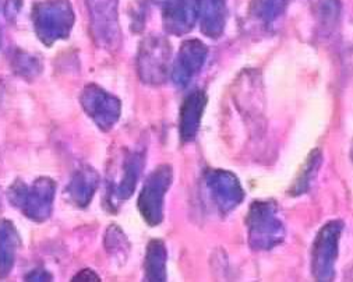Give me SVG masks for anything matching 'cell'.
Returning <instances> with one entry per match:
<instances>
[{"label":"cell","mask_w":353,"mask_h":282,"mask_svg":"<svg viewBox=\"0 0 353 282\" xmlns=\"http://www.w3.org/2000/svg\"><path fill=\"white\" fill-rule=\"evenodd\" d=\"M246 225L249 245L253 250L268 252L285 241L286 230L274 200H256L250 205Z\"/></svg>","instance_id":"cell-1"},{"label":"cell","mask_w":353,"mask_h":282,"mask_svg":"<svg viewBox=\"0 0 353 282\" xmlns=\"http://www.w3.org/2000/svg\"><path fill=\"white\" fill-rule=\"evenodd\" d=\"M32 19L38 38L50 46L70 35L74 12L69 0H46L34 6Z\"/></svg>","instance_id":"cell-2"},{"label":"cell","mask_w":353,"mask_h":282,"mask_svg":"<svg viewBox=\"0 0 353 282\" xmlns=\"http://www.w3.org/2000/svg\"><path fill=\"white\" fill-rule=\"evenodd\" d=\"M172 61L170 42L162 35H148L140 43L137 54V72L143 83L161 85L169 77Z\"/></svg>","instance_id":"cell-3"},{"label":"cell","mask_w":353,"mask_h":282,"mask_svg":"<svg viewBox=\"0 0 353 282\" xmlns=\"http://www.w3.org/2000/svg\"><path fill=\"white\" fill-rule=\"evenodd\" d=\"M56 185L50 178H39L32 185L17 182L10 189V200L23 214L37 222L50 216Z\"/></svg>","instance_id":"cell-4"},{"label":"cell","mask_w":353,"mask_h":282,"mask_svg":"<svg viewBox=\"0 0 353 282\" xmlns=\"http://www.w3.org/2000/svg\"><path fill=\"white\" fill-rule=\"evenodd\" d=\"M343 227L341 219H332L316 235L312 249V274L316 281L328 282L334 279Z\"/></svg>","instance_id":"cell-5"},{"label":"cell","mask_w":353,"mask_h":282,"mask_svg":"<svg viewBox=\"0 0 353 282\" xmlns=\"http://www.w3.org/2000/svg\"><path fill=\"white\" fill-rule=\"evenodd\" d=\"M173 182V169L165 163L158 166L147 178L139 196V211L150 227H157L163 219L165 196Z\"/></svg>","instance_id":"cell-6"},{"label":"cell","mask_w":353,"mask_h":282,"mask_svg":"<svg viewBox=\"0 0 353 282\" xmlns=\"http://www.w3.org/2000/svg\"><path fill=\"white\" fill-rule=\"evenodd\" d=\"M204 188L215 210L222 215L230 214L245 199L239 178L226 169L212 168L205 171Z\"/></svg>","instance_id":"cell-7"},{"label":"cell","mask_w":353,"mask_h":282,"mask_svg":"<svg viewBox=\"0 0 353 282\" xmlns=\"http://www.w3.org/2000/svg\"><path fill=\"white\" fill-rule=\"evenodd\" d=\"M117 5L119 0H87L92 35L99 46L109 50H116L122 42Z\"/></svg>","instance_id":"cell-8"},{"label":"cell","mask_w":353,"mask_h":282,"mask_svg":"<svg viewBox=\"0 0 353 282\" xmlns=\"http://www.w3.org/2000/svg\"><path fill=\"white\" fill-rule=\"evenodd\" d=\"M80 102L85 114L101 130H110L121 118V101L95 84H90L84 88Z\"/></svg>","instance_id":"cell-9"},{"label":"cell","mask_w":353,"mask_h":282,"mask_svg":"<svg viewBox=\"0 0 353 282\" xmlns=\"http://www.w3.org/2000/svg\"><path fill=\"white\" fill-rule=\"evenodd\" d=\"M208 56V48L200 39H188L182 43L172 66V80L179 88L188 87L201 72Z\"/></svg>","instance_id":"cell-10"},{"label":"cell","mask_w":353,"mask_h":282,"mask_svg":"<svg viewBox=\"0 0 353 282\" xmlns=\"http://www.w3.org/2000/svg\"><path fill=\"white\" fill-rule=\"evenodd\" d=\"M145 162L144 152L133 151L128 152L122 161L121 171L116 174L113 179H109L108 186V197L109 203L119 204L129 200L139 183V178L143 172Z\"/></svg>","instance_id":"cell-11"},{"label":"cell","mask_w":353,"mask_h":282,"mask_svg":"<svg viewBox=\"0 0 353 282\" xmlns=\"http://www.w3.org/2000/svg\"><path fill=\"white\" fill-rule=\"evenodd\" d=\"M200 16V0H169L162 10L163 30L174 37L189 34Z\"/></svg>","instance_id":"cell-12"},{"label":"cell","mask_w":353,"mask_h":282,"mask_svg":"<svg viewBox=\"0 0 353 282\" xmlns=\"http://www.w3.org/2000/svg\"><path fill=\"white\" fill-rule=\"evenodd\" d=\"M205 106L207 94L203 90H194L185 98L179 114V134L183 143H190L197 137Z\"/></svg>","instance_id":"cell-13"},{"label":"cell","mask_w":353,"mask_h":282,"mask_svg":"<svg viewBox=\"0 0 353 282\" xmlns=\"http://www.w3.org/2000/svg\"><path fill=\"white\" fill-rule=\"evenodd\" d=\"M226 0H200V27L207 38L218 39L222 37L226 27Z\"/></svg>","instance_id":"cell-14"},{"label":"cell","mask_w":353,"mask_h":282,"mask_svg":"<svg viewBox=\"0 0 353 282\" xmlns=\"http://www.w3.org/2000/svg\"><path fill=\"white\" fill-rule=\"evenodd\" d=\"M99 185V177L92 168L79 169L66 188L70 201L79 207H87L92 200Z\"/></svg>","instance_id":"cell-15"},{"label":"cell","mask_w":353,"mask_h":282,"mask_svg":"<svg viewBox=\"0 0 353 282\" xmlns=\"http://www.w3.org/2000/svg\"><path fill=\"white\" fill-rule=\"evenodd\" d=\"M166 263H168V250L162 241L154 239L148 243L145 252V281L151 282H163L166 281Z\"/></svg>","instance_id":"cell-16"},{"label":"cell","mask_w":353,"mask_h":282,"mask_svg":"<svg viewBox=\"0 0 353 282\" xmlns=\"http://www.w3.org/2000/svg\"><path fill=\"white\" fill-rule=\"evenodd\" d=\"M289 3L290 0H252L250 16L257 24L271 27L285 14Z\"/></svg>","instance_id":"cell-17"},{"label":"cell","mask_w":353,"mask_h":282,"mask_svg":"<svg viewBox=\"0 0 353 282\" xmlns=\"http://www.w3.org/2000/svg\"><path fill=\"white\" fill-rule=\"evenodd\" d=\"M19 238L10 222L0 221V276L9 274L14 264Z\"/></svg>","instance_id":"cell-18"},{"label":"cell","mask_w":353,"mask_h":282,"mask_svg":"<svg viewBox=\"0 0 353 282\" xmlns=\"http://www.w3.org/2000/svg\"><path fill=\"white\" fill-rule=\"evenodd\" d=\"M323 163V154L320 150H314L310 152L309 158L306 159L305 165L301 169V174L298 175L295 183L292 185L289 194L292 196H301L306 192H309V189L312 188V183L314 182L320 166Z\"/></svg>","instance_id":"cell-19"},{"label":"cell","mask_w":353,"mask_h":282,"mask_svg":"<svg viewBox=\"0 0 353 282\" xmlns=\"http://www.w3.org/2000/svg\"><path fill=\"white\" fill-rule=\"evenodd\" d=\"M105 245H106V249L110 254L122 256V257L126 259L128 250H129L128 239H126L125 234L119 228L114 227V225H112V227H109V230L106 231Z\"/></svg>","instance_id":"cell-20"},{"label":"cell","mask_w":353,"mask_h":282,"mask_svg":"<svg viewBox=\"0 0 353 282\" xmlns=\"http://www.w3.org/2000/svg\"><path fill=\"white\" fill-rule=\"evenodd\" d=\"M339 0H320L319 3V13L324 24L338 20L339 16Z\"/></svg>","instance_id":"cell-21"},{"label":"cell","mask_w":353,"mask_h":282,"mask_svg":"<svg viewBox=\"0 0 353 282\" xmlns=\"http://www.w3.org/2000/svg\"><path fill=\"white\" fill-rule=\"evenodd\" d=\"M73 281H99V276L94 272V271H91V270H83L81 272H79L76 276H74V279Z\"/></svg>","instance_id":"cell-22"},{"label":"cell","mask_w":353,"mask_h":282,"mask_svg":"<svg viewBox=\"0 0 353 282\" xmlns=\"http://www.w3.org/2000/svg\"><path fill=\"white\" fill-rule=\"evenodd\" d=\"M28 281H50V275L45 271H34L32 275L28 276Z\"/></svg>","instance_id":"cell-23"}]
</instances>
